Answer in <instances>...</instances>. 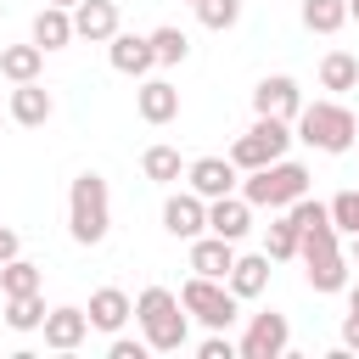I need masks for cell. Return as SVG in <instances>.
I'll return each mask as SVG.
<instances>
[{
  "label": "cell",
  "instance_id": "35",
  "mask_svg": "<svg viewBox=\"0 0 359 359\" xmlns=\"http://www.w3.org/2000/svg\"><path fill=\"white\" fill-rule=\"evenodd\" d=\"M17 252H22V236H17L11 224H0V264H6V258H17Z\"/></svg>",
  "mask_w": 359,
  "mask_h": 359
},
{
  "label": "cell",
  "instance_id": "18",
  "mask_svg": "<svg viewBox=\"0 0 359 359\" xmlns=\"http://www.w3.org/2000/svg\"><path fill=\"white\" fill-rule=\"evenodd\" d=\"M230 264H236V241H224V236H213V230H202V236L191 241V269H196V275L224 280Z\"/></svg>",
  "mask_w": 359,
  "mask_h": 359
},
{
  "label": "cell",
  "instance_id": "13",
  "mask_svg": "<svg viewBox=\"0 0 359 359\" xmlns=\"http://www.w3.org/2000/svg\"><path fill=\"white\" fill-rule=\"evenodd\" d=\"M45 348H56V353H73V348H84V337H90V314L84 309H45Z\"/></svg>",
  "mask_w": 359,
  "mask_h": 359
},
{
  "label": "cell",
  "instance_id": "40",
  "mask_svg": "<svg viewBox=\"0 0 359 359\" xmlns=\"http://www.w3.org/2000/svg\"><path fill=\"white\" fill-rule=\"evenodd\" d=\"M191 6H196V0H191Z\"/></svg>",
  "mask_w": 359,
  "mask_h": 359
},
{
  "label": "cell",
  "instance_id": "23",
  "mask_svg": "<svg viewBox=\"0 0 359 359\" xmlns=\"http://www.w3.org/2000/svg\"><path fill=\"white\" fill-rule=\"evenodd\" d=\"M264 252H269V264L297 258V224H292L286 208H275V219H269V230H264Z\"/></svg>",
  "mask_w": 359,
  "mask_h": 359
},
{
  "label": "cell",
  "instance_id": "28",
  "mask_svg": "<svg viewBox=\"0 0 359 359\" xmlns=\"http://www.w3.org/2000/svg\"><path fill=\"white\" fill-rule=\"evenodd\" d=\"M0 292L6 297H22V292H39V264H28L22 252L0 264Z\"/></svg>",
  "mask_w": 359,
  "mask_h": 359
},
{
  "label": "cell",
  "instance_id": "29",
  "mask_svg": "<svg viewBox=\"0 0 359 359\" xmlns=\"http://www.w3.org/2000/svg\"><path fill=\"white\" fill-rule=\"evenodd\" d=\"M348 22V6L342 0H303V28L309 34H337Z\"/></svg>",
  "mask_w": 359,
  "mask_h": 359
},
{
  "label": "cell",
  "instance_id": "41",
  "mask_svg": "<svg viewBox=\"0 0 359 359\" xmlns=\"http://www.w3.org/2000/svg\"><path fill=\"white\" fill-rule=\"evenodd\" d=\"M353 146H359V140H353Z\"/></svg>",
  "mask_w": 359,
  "mask_h": 359
},
{
  "label": "cell",
  "instance_id": "12",
  "mask_svg": "<svg viewBox=\"0 0 359 359\" xmlns=\"http://www.w3.org/2000/svg\"><path fill=\"white\" fill-rule=\"evenodd\" d=\"M107 62H112V73H123V79H146V73L157 67L146 34H112V39H107Z\"/></svg>",
  "mask_w": 359,
  "mask_h": 359
},
{
  "label": "cell",
  "instance_id": "22",
  "mask_svg": "<svg viewBox=\"0 0 359 359\" xmlns=\"http://www.w3.org/2000/svg\"><path fill=\"white\" fill-rule=\"evenodd\" d=\"M39 67H45V50L28 39V45H6L0 50V73L11 79V84H28V79H39Z\"/></svg>",
  "mask_w": 359,
  "mask_h": 359
},
{
  "label": "cell",
  "instance_id": "31",
  "mask_svg": "<svg viewBox=\"0 0 359 359\" xmlns=\"http://www.w3.org/2000/svg\"><path fill=\"white\" fill-rule=\"evenodd\" d=\"M325 213H331L337 236H359V191H337V196L325 202Z\"/></svg>",
  "mask_w": 359,
  "mask_h": 359
},
{
  "label": "cell",
  "instance_id": "30",
  "mask_svg": "<svg viewBox=\"0 0 359 359\" xmlns=\"http://www.w3.org/2000/svg\"><path fill=\"white\" fill-rule=\"evenodd\" d=\"M196 17H202V28L224 34V28L241 22V0H196Z\"/></svg>",
  "mask_w": 359,
  "mask_h": 359
},
{
  "label": "cell",
  "instance_id": "16",
  "mask_svg": "<svg viewBox=\"0 0 359 359\" xmlns=\"http://www.w3.org/2000/svg\"><path fill=\"white\" fill-rule=\"evenodd\" d=\"M135 112H140L146 123H174V118H180V90H174L168 79H140Z\"/></svg>",
  "mask_w": 359,
  "mask_h": 359
},
{
  "label": "cell",
  "instance_id": "11",
  "mask_svg": "<svg viewBox=\"0 0 359 359\" xmlns=\"http://www.w3.org/2000/svg\"><path fill=\"white\" fill-rule=\"evenodd\" d=\"M236 180H241V168H236L230 157H196V163L185 168V185H191L202 202H213V196H230V191H236Z\"/></svg>",
  "mask_w": 359,
  "mask_h": 359
},
{
  "label": "cell",
  "instance_id": "32",
  "mask_svg": "<svg viewBox=\"0 0 359 359\" xmlns=\"http://www.w3.org/2000/svg\"><path fill=\"white\" fill-rule=\"evenodd\" d=\"M107 353H112V359H146L151 348H146V342H129V337H112V342H107Z\"/></svg>",
  "mask_w": 359,
  "mask_h": 359
},
{
  "label": "cell",
  "instance_id": "21",
  "mask_svg": "<svg viewBox=\"0 0 359 359\" xmlns=\"http://www.w3.org/2000/svg\"><path fill=\"white\" fill-rule=\"evenodd\" d=\"M34 45L39 50H67L73 45V11L67 6H45L34 17Z\"/></svg>",
  "mask_w": 359,
  "mask_h": 359
},
{
  "label": "cell",
  "instance_id": "20",
  "mask_svg": "<svg viewBox=\"0 0 359 359\" xmlns=\"http://www.w3.org/2000/svg\"><path fill=\"white\" fill-rule=\"evenodd\" d=\"M90 325L95 331H123V320L135 314V303H129V292H118V286H101V292H90Z\"/></svg>",
  "mask_w": 359,
  "mask_h": 359
},
{
  "label": "cell",
  "instance_id": "33",
  "mask_svg": "<svg viewBox=\"0 0 359 359\" xmlns=\"http://www.w3.org/2000/svg\"><path fill=\"white\" fill-rule=\"evenodd\" d=\"M196 353H202V359H236V342H230V337H219V331H213V337H208V342H202V348H196Z\"/></svg>",
  "mask_w": 359,
  "mask_h": 359
},
{
  "label": "cell",
  "instance_id": "7",
  "mask_svg": "<svg viewBox=\"0 0 359 359\" xmlns=\"http://www.w3.org/2000/svg\"><path fill=\"white\" fill-rule=\"evenodd\" d=\"M297 135H292V123L286 118H258L236 146H230V163L247 174V168H264V163H275V157H286V146H292Z\"/></svg>",
  "mask_w": 359,
  "mask_h": 359
},
{
  "label": "cell",
  "instance_id": "6",
  "mask_svg": "<svg viewBox=\"0 0 359 359\" xmlns=\"http://www.w3.org/2000/svg\"><path fill=\"white\" fill-rule=\"evenodd\" d=\"M180 309L196 314L208 331H230V325L241 320V297H236L224 280H208V275H191V280L180 286Z\"/></svg>",
  "mask_w": 359,
  "mask_h": 359
},
{
  "label": "cell",
  "instance_id": "19",
  "mask_svg": "<svg viewBox=\"0 0 359 359\" xmlns=\"http://www.w3.org/2000/svg\"><path fill=\"white\" fill-rule=\"evenodd\" d=\"M224 286L247 303V297H264L269 292V252H236V264H230V275H224Z\"/></svg>",
  "mask_w": 359,
  "mask_h": 359
},
{
  "label": "cell",
  "instance_id": "24",
  "mask_svg": "<svg viewBox=\"0 0 359 359\" xmlns=\"http://www.w3.org/2000/svg\"><path fill=\"white\" fill-rule=\"evenodd\" d=\"M146 39H151V56H157L163 67H180V62L191 56V39H185V28H174V22H163V28H151Z\"/></svg>",
  "mask_w": 359,
  "mask_h": 359
},
{
  "label": "cell",
  "instance_id": "27",
  "mask_svg": "<svg viewBox=\"0 0 359 359\" xmlns=\"http://www.w3.org/2000/svg\"><path fill=\"white\" fill-rule=\"evenodd\" d=\"M6 325H11V331H39V325H45V297H39V292L6 297Z\"/></svg>",
  "mask_w": 359,
  "mask_h": 359
},
{
  "label": "cell",
  "instance_id": "5",
  "mask_svg": "<svg viewBox=\"0 0 359 359\" xmlns=\"http://www.w3.org/2000/svg\"><path fill=\"white\" fill-rule=\"evenodd\" d=\"M309 191V168L303 163H292V157H275V163H264V168H247V180H241V196L252 202V208H292L297 196Z\"/></svg>",
  "mask_w": 359,
  "mask_h": 359
},
{
  "label": "cell",
  "instance_id": "37",
  "mask_svg": "<svg viewBox=\"0 0 359 359\" xmlns=\"http://www.w3.org/2000/svg\"><path fill=\"white\" fill-rule=\"evenodd\" d=\"M342 6H348V17H353V22H359V0H342Z\"/></svg>",
  "mask_w": 359,
  "mask_h": 359
},
{
  "label": "cell",
  "instance_id": "26",
  "mask_svg": "<svg viewBox=\"0 0 359 359\" xmlns=\"http://www.w3.org/2000/svg\"><path fill=\"white\" fill-rule=\"evenodd\" d=\"M140 174H146L151 185H174V180L185 174V163H180V151H174V146H146V157H140Z\"/></svg>",
  "mask_w": 359,
  "mask_h": 359
},
{
  "label": "cell",
  "instance_id": "9",
  "mask_svg": "<svg viewBox=\"0 0 359 359\" xmlns=\"http://www.w3.org/2000/svg\"><path fill=\"white\" fill-rule=\"evenodd\" d=\"M297 107H303V90H297V79H286V73H269V79H258V90H252V112L258 118H297Z\"/></svg>",
  "mask_w": 359,
  "mask_h": 359
},
{
  "label": "cell",
  "instance_id": "17",
  "mask_svg": "<svg viewBox=\"0 0 359 359\" xmlns=\"http://www.w3.org/2000/svg\"><path fill=\"white\" fill-rule=\"evenodd\" d=\"M11 123H22V129H39V123H50V112H56V101H50V90L39 84V79H28V84H17L11 90Z\"/></svg>",
  "mask_w": 359,
  "mask_h": 359
},
{
  "label": "cell",
  "instance_id": "36",
  "mask_svg": "<svg viewBox=\"0 0 359 359\" xmlns=\"http://www.w3.org/2000/svg\"><path fill=\"white\" fill-rule=\"evenodd\" d=\"M348 309H359V286H348Z\"/></svg>",
  "mask_w": 359,
  "mask_h": 359
},
{
  "label": "cell",
  "instance_id": "4",
  "mask_svg": "<svg viewBox=\"0 0 359 359\" xmlns=\"http://www.w3.org/2000/svg\"><path fill=\"white\" fill-rule=\"evenodd\" d=\"M297 140L314 146V151L342 157V151H353L359 123H353V112H348L342 101H303V107H297Z\"/></svg>",
  "mask_w": 359,
  "mask_h": 359
},
{
  "label": "cell",
  "instance_id": "10",
  "mask_svg": "<svg viewBox=\"0 0 359 359\" xmlns=\"http://www.w3.org/2000/svg\"><path fill=\"white\" fill-rule=\"evenodd\" d=\"M163 230H168L174 241H196V236L208 230V202H202L196 191H174V196L163 202Z\"/></svg>",
  "mask_w": 359,
  "mask_h": 359
},
{
  "label": "cell",
  "instance_id": "2",
  "mask_svg": "<svg viewBox=\"0 0 359 359\" xmlns=\"http://www.w3.org/2000/svg\"><path fill=\"white\" fill-rule=\"evenodd\" d=\"M297 258H303V275H309L314 292H325V297L331 292H348V258L337 247V224L331 219L297 230Z\"/></svg>",
  "mask_w": 359,
  "mask_h": 359
},
{
  "label": "cell",
  "instance_id": "15",
  "mask_svg": "<svg viewBox=\"0 0 359 359\" xmlns=\"http://www.w3.org/2000/svg\"><path fill=\"white\" fill-rule=\"evenodd\" d=\"M112 34H118V6H112V0H79V6H73V39L107 45Z\"/></svg>",
  "mask_w": 359,
  "mask_h": 359
},
{
  "label": "cell",
  "instance_id": "34",
  "mask_svg": "<svg viewBox=\"0 0 359 359\" xmlns=\"http://www.w3.org/2000/svg\"><path fill=\"white\" fill-rule=\"evenodd\" d=\"M342 348H348V353H359V309H348V314H342Z\"/></svg>",
  "mask_w": 359,
  "mask_h": 359
},
{
  "label": "cell",
  "instance_id": "25",
  "mask_svg": "<svg viewBox=\"0 0 359 359\" xmlns=\"http://www.w3.org/2000/svg\"><path fill=\"white\" fill-rule=\"evenodd\" d=\"M320 84L325 90H359V56H348V50H331L325 62H320Z\"/></svg>",
  "mask_w": 359,
  "mask_h": 359
},
{
  "label": "cell",
  "instance_id": "8",
  "mask_svg": "<svg viewBox=\"0 0 359 359\" xmlns=\"http://www.w3.org/2000/svg\"><path fill=\"white\" fill-rule=\"evenodd\" d=\"M286 342H292V325H286V314H252L247 320V337H241V359H280L286 353Z\"/></svg>",
  "mask_w": 359,
  "mask_h": 359
},
{
  "label": "cell",
  "instance_id": "1",
  "mask_svg": "<svg viewBox=\"0 0 359 359\" xmlns=\"http://www.w3.org/2000/svg\"><path fill=\"white\" fill-rule=\"evenodd\" d=\"M67 230L79 247H101L107 230H112V191L95 168H84L73 185H67Z\"/></svg>",
  "mask_w": 359,
  "mask_h": 359
},
{
  "label": "cell",
  "instance_id": "38",
  "mask_svg": "<svg viewBox=\"0 0 359 359\" xmlns=\"http://www.w3.org/2000/svg\"><path fill=\"white\" fill-rule=\"evenodd\" d=\"M45 6H67V11H73V6H79V0H45Z\"/></svg>",
  "mask_w": 359,
  "mask_h": 359
},
{
  "label": "cell",
  "instance_id": "39",
  "mask_svg": "<svg viewBox=\"0 0 359 359\" xmlns=\"http://www.w3.org/2000/svg\"><path fill=\"white\" fill-rule=\"evenodd\" d=\"M353 264H359V236H353Z\"/></svg>",
  "mask_w": 359,
  "mask_h": 359
},
{
  "label": "cell",
  "instance_id": "14",
  "mask_svg": "<svg viewBox=\"0 0 359 359\" xmlns=\"http://www.w3.org/2000/svg\"><path fill=\"white\" fill-rule=\"evenodd\" d=\"M208 230L224 236V241H241V236L252 230V202L236 196V191H230V196H213V202H208Z\"/></svg>",
  "mask_w": 359,
  "mask_h": 359
},
{
  "label": "cell",
  "instance_id": "3",
  "mask_svg": "<svg viewBox=\"0 0 359 359\" xmlns=\"http://www.w3.org/2000/svg\"><path fill=\"white\" fill-rule=\"evenodd\" d=\"M135 320H140L151 353H180V348L191 342V331H185V309H180V297H174L168 286H146V292L135 297Z\"/></svg>",
  "mask_w": 359,
  "mask_h": 359
}]
</instances>
